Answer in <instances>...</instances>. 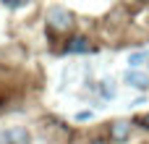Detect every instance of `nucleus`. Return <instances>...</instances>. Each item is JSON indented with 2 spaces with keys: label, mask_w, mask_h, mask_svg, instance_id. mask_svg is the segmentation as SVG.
<instances>
[{
  "label": "nucleus",
  "mask_w": 149,
  "mask_h": 144,
  "mask_svg": "<svg viewBox=\"0 0 149 144\" xmlns=\"http://www.w3.org/2000/svg\"><path fill=\"white\" fill-rule=\"evenodd\" d=\"M47 24H50L52 29H58V31H65V29H71L73 16H71L65 8L55 5V8H50V10H47Z\"/></svg>",
  "instance_id": "obj_1"
},
{
  "label": "nucleus",
  "mask_w": 149,
  "mask_h": 144,
  "mask_svg": "<svg viewBox=\"0 0 149 144\" xmlns=\"http://www.w3.org/2000/svg\"><path fill=\"white\" fill-rule=\"evenodd\" d=\"M3 144H31V139H29V131L26 129H21V126H16V129H8L3 136Z\"/></svg>",
  "instance_id": "obj_2"
},
{
  "label": "nucleus",
  "mask_w": 149,
  "mask_h": 144,
  "mask_svg": "<svg viewBox=\"0 0 149 144\" xmlns=\"http://www.w3.org/2000/svg\"><path fill=\"white\" fill-rule=\"evenodd\" d=\"M110 136H113V142H126L131 136V123L128 121H115L110 126Z\"/></svg>",
  "instance_id": "obj_3"
},
{
  "label": "nucleus",
  "mask_w": 149,
  "mask_h": 144,
  "mask_svg": "<svg viewBox=\"0 0 149 144\" xmlns=\"http://www.w3.org/2000/svg\"><path fill=\"white\" fill-rule=\"evenodd\" d=\"M126 84H131V87H136V89H147V87H149V76L128 68V73H126Z\"/></svg>",
  "instance_id": "obj_4"
},
{
  "label": "nucleus",
  "mask_w": 149,
  "mask_h": 144,
  "mask_svg": "<svg viewBox=\"0 0 149 144\" xmlns=\"http://www.w3.org/2000/svg\"><path fill=\"white\" fill-rule=\"evenodd\" d=\"M86 50H89V42H86L84 37L71 39V45H68V52H86Z\"/></svg>",
  "instance_id": "obj_5"
},
{
  "label": "nucleus",
  "mask_w": 149,
  "mask_h": 144,
  "mask_svg": "<svg viewBox=\"0 0 149 144\" xmlns=\"http://www.w3.org/2000/svg\"><path fill=\"white\" fill-rule=\"evenodd\" d=\"M144 60H147V52H134V55L128 58V66H131V71H134V68H139Z\"/></svg>",
  "instance_id": "obj_6"
},
{
  "label": "nucleus",
  "mask_w": 149,
  "mask_h": 144,
  "mask_svg": "<svg viewBox=\"0 0 149 144\" xmlns=\"http://www.w3.org/2000/svg\"><path fill=\"white\" fill-rule=\"evenodd\" d=\"M136 123H139L141 129H149V115H141V118H136Z\"/></svg>",
  "instance_id": "obj_7"
},
{
  "label": "nucleus",
  "mask_w": 149,
  "mask_h": 144,
  "mask_svg": "<svg viewBox=\"0 0 149 144\" xmlns=\"http://www.w3.org/2000/svg\"><path fill=\"white\" fill-rule=\"evenodd\" d=\"M76 118H79V121H86V118H92V113H89V110H81Z\"/></svg>",
  "instance_id": "obj_8"
},
{
  "label": "nucleus",
  "mask_w": 149,
  "mask_h": 144,
  "mask_svg": "<svg viewBox=\"0 0 149 144\" xmlns=\"http://www.w3.org/2000/svg\"><path fill=\"white\" fill-rule=\"evenodd\" d=\"M94 144H105V142H94Z\"/></svg>",
  "instance_id": "obj_9"
}]
</instances>
